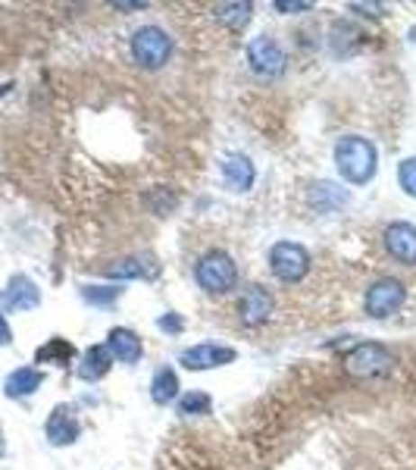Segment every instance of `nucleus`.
Wrapping results in <instances>:
<instances>
[{"mask_svg":"<svg viewBox=\"0 0 416 470\" xmlns=\"http://www.w3.org/2000/svg\"><path fill=\"white\" fill-rule=\"evenodd\" d=\"M335 167L345 182L351 185H366L373 182L375 170H379V154H375V144L369 138L348 135L335 144Z\"/></svg>","mask_w":416,"mask_h":470,"instance_id":"1","label":"nucleus"},{"mask_svg":"<svg viewBox=\"0 0 416 470\" xmlns=\"http://www.w3.org/2000/svg\"><path fill=\"white\" fill-rule=\"evenodd\" d=\"M345 373L354 380H382L394 370V355L382 342H360L345 355Z\"/></svg>","mask_w":416,"mask_h":470,"instance_id":"2","label":"nucleus"},{"mask_svg":"<svg viewBox=\"0 0 416 470\" xmlns=\"http://www.w3.org/2000/svg\"><path fill=\"white\" fill-rule=\"evenodd\" d=\"M194 280L207 295H229L238 286V267H235L232 254H226V251H220V248L207 251V254L197 261Z\"/></svg>","mask_w":416,"mask_h":470,"instance_id":"3","label":"nucleus"},{"mask_svg":"<svg viewBox=\"0 0 416 470\" xmlns=\"http://www.w3.org/2000/svg\"><path fill=\"white\" fill-rule=\"evenodd\" d=\"M173 57V38L169 32H163L160 25H141V29L131 35V60H135L141 69L157 72L169 63Z\"/></svg>","mask_w":416,"mask_h":470,"instance_id":"4","label":"nucleus"},{"mask_svg":"<svg viewBox=\"0 0 416 470\" xmlns=\"http://www.w3.org/2000/svg\"><path fill=\"white\" fill-rule=\"evenodd\" d=\"M269 270L279 282L294 286V282L307 280L310 273V251L297 242H276L269 248Z\"/></svg>","mask_w":416,"mask_h":470,"instance_id":"5","label":"nucleus"},{"mask_svg":"<svg viewBox=\"0 0 416 470\" xmlns=\"http://www.w3.org/2000/svg\"><path fill=\"white\" fill-rule=\"evenodd\" d=\"M407 301V289L401 280H394V276H382V280H375L373 286L366 289V295H363V308H366V314L373 317V320H385V317L398 314L401 308H404Z\"/></svg>","mask_w":416,"mask_h":470,"instance_id":"6","label":"nucleus"},{"mask_svg":"<svg viewBox=\"0 0 416 470\" xmlns=\"http://www.w3.org/2000/svg\"><path fill=\"white\" fill-rule=\"evenodd\" d=\"M248 63L250 69H254V76L279 78L288 66V57H285V48H282L273 35H257L254 41L248 44Z\"/></svg>","mask_w":416,"mask_h":470,"instance_id":"7","label":"nucleus"},{"mask_svg":"<svg viewBox=\"0 0 416 470\" xmlns=\"http://www.w3.org/2000/svg\"><path fill=\"white\" fill-rule=\"evenodd\" d=\"M273 310H276V298L263 286H248L241 292V298H238V320L248 329L263 327V323L273 317Z\"/></svg>","mask_w":416,"mask_h":470,"instance_id":"8","label":"nucleus"},{"mask_svg":"<svg viewBox=\"0 0 416 470\" xmlns=\"http://www.w3.org/2000/svg\"><path fill=\"white\" fill-rule=\"evenodd\" d=\"M185 370H213V367H226V364L235 361V348H226V346H216V342H201V346H191L178 355Z\"/></svg>","mask_w":416,"mask_h":470,"instance_id":"9","label":"nucleus"},{"mask_svg":"<svg viewBox=\"0 0 416 470\" xmlns=\"http://www.w3.org/2000/svg\"><path fill=\"white\" fill-rule=\"evenodd\" d=\"M382 242H385V251L404 267H416V226L411 223H392L382 233Z\"/></svg>","mask_w":416,"mask_h":470,"instance_id":"10","label":"nucleus"},{"mask_svg":"<svg viewBox=\"0 0 416 470\" xmlns=\"http://www.w3.org/2000/svg\"><path fill=\"white\" fill-rule=\"evenodd\" d=\"M38 304H41V289L23 273L13 276V280L6 282L4 292H0V308L13 310V314H19V310H32V308H38Z\"/></svg>","mask_w":416,"mask_h":470,"instance_id":"11","label":"nucleus"},{"mask_svg":"<svg viewBox=\"0 0 416 470\" xmlns=\"http://www.w3.org/2000/svg\"><path fill=\"white\" fill-rule=\"evenodd\" d=\"M44 433H48L50 446H72L78 439V433H82V427H78V417L69 405H57L50 411L48 423H44Z\"/></svg>","mask_w":416,"mask_h":470,"instance_id":"12","label":"nucleus"},{"mask_svg":"<svg viewBox=\"0 0 416 470\" xmlns=\"http://www.w3.org/2000/svg\"><path fill=\"white\" fill-rule=\"evenodd\" d=\"M220 170H222V182H226L229 191H250V185H254V179H257L254 163H250V157H244V154H226Z\"/></svg>","mask_w":416,"mask_h":470,"instance_id":"13","label":"nucleus"},{"mask_svg":"<svg viewBox=\"0 0 416 470\" xmlns=\"http://www.w3.org/2000/svg\"><path fill=\"white\" fill-rule=\"evenodd\" d=\"M104 346L110 348L113 361H119V364H135V361H141V355H144L141 339H138V333H131L129 327L110 329V333H107V342H104Z\"/></svg>","mask_w":416,"mask_h":470,"instance_id":"14","label":"nucleus"},{"mask_svg":"<svg viewBox=\"0 0 416 470\" xmlns=\"http://www.w3.org/2000/svg\"><path fill=\"white\" fill-rule=\"evenodd\" d=\"M104 273H107L110 280H154V276L160 273V267H157L150 257H122V261L107 263Z\"/></svg>","mask_w":416,"mask_h":470,"instance_id":"15","label":"nucleus"},{"mask_svg":"<svg viewBox=\"0 0 416 470\" xmlns=\"http://www.w3.org/2000/svg\"><path fill=\"white\" fill-rule=\"evenodd\" d=\"M110 367H113V355H110L107 346H91L88 352L82 355V361H78V380L85 382H97L104 380V376L110 373Z\"/></svg>","mask_w":416,"mask_h":470,"instance_id":"16","label":"nucleus"},{"mask_svg":"<svg viewBox=\"0 0 416 470\" xmlns=\"http://www.w3.org/2000/svg\"><path fill=\"white\" fill-rule=\"evenodd\" d=\"M41 382H44V373H41V370H35V367H19V370H13V373L6 376L4 392L10 395V399H25V395L38 392V389H41Z\"/></svg>","mask_w":416,"mask_h":470,"instance_id":"17","label":"nucleus"},{"mask_svg":"<svg viewBox=\"0 0 416 470\" xmlns=\"http://www.w3.org/2000/svg\"><path fill=\"white\" fill-rule=\"evenodd\" d=\"M250 16H254V4H216L213 6V19L216 23H222L226 29H232V32H241V29H248V23H250Z\"/></svg>","mask_w":416,"mask_h":470,"instance_id":"18","label":"nucleus"},{"mask_svg":"<svg viewBox=\"0 0 416 470\" xmlns=\"http://www.w3.org/2000/svg\"><path fill=\"white\" fill-rule=\"evenodd\" d=\"M150 399L154 405H173L178 399V376L173 367H160L150 380Z\"/></svg>","mask_w":416,"mask_h":470,"instance_id":"19","label":"nucleus"},{"mask_svg":"<svg viewBox=\"0 0 416 470\" xmlns=\"http://www.w3.org/2000/svg\"><path fill=\"white\" fill-rule=\"evenodd\" d=\"M72 355H76V348H72L66 339H50L48 346H41L35 352V361L38 364H57V367H66V364L72 361Z\"/></svg>","mask_w":416,"mask_h":470,"instance_id":"20","label":"nucleus"},{"mask_svg":"<svg viewBox=\"0 0 416 470\" xmlns=\"http://www.w3.org/2000/svg\"><path fill=\"white\" fill-rule=\"evenodd\" d=\"M119 295H122V289H116V286H85L82 289V298L88 304H95V308H110V304L119 301Z\"/></svg>","mask_w":416,"mask_h":470,"instance_id":"21","label":"nucleus"},{"mask_svg":"<svg viewBox=\"0 0 416 470\" xmlns=\"http://www.w3.org/2000/svg\"><path fill=\"white\" fill-rule=\"evenodd\" d=\"M178 414H185V417H191V414H210V395L207 392H197V389L185 392L182 399H178Z\"/></svg>","mask_w":416,"mask_h":470,"instance_id":"22","label":"nucleus"},{"mask_svg":"<svg viewBox=\"0 0 416 470\" xmlns=\"http://www.w3.org/2000/svg\"><path fill=\"white\" fill-rule=\"evenodd\" d=\"M398 185L404 189V195L416 198V157H407L398 167Z\"/></svg>","mask_w":416,"mask_h":470,"instance_id":"23","label":"nucleus"},{"mask_svg":"<svg viewBox=\"0 0 416 470\" xmlns=\"http://www.w3.org/2000/svg\"><path fill=\"white\" fill-rule=\"evenodd\" d=\"M157 327L167 329V333H182V317H178V314H167V317H160V320H157Z\"/></svg>","mask_w":416,"mask_h":470,"instance_id":"24","label":"nucleus"},{"mask_svg":"<svg viewBox=\"0 0 416 470\" xmlns=\"http://www.w3.org/2000/svg\"><path fill=\"white\" fill-rule=\"evenodd\" d=\"M276 10H282V13H307V10H313V4H310V0H303V4H285V0H279V4H276Z\"/></svg>","mask_w":416,"mask_h":470,"instance_id":"25","label":"nucleus"},{"mask_svg":"<svg viewBox=\"0 0 416 470\" xmlns=\"http://www.w3.org/2000/svg\"><path fill=\"white\" fill-rule=\"evenodd\" d=\"M13 333H10V323L4 320V314H0V346H10Z\"/></svg>","mask_w":416,"mask_h":470,"instance_id":"26","label":"nucleus"},{"mask_svg":"<svg viewBox=\"0 0 416 470\" xmlns=\"http://www.w3.org/2000/svg\"><path fill=\"white\" fill-rule=\"evenodd\" d=\"M116 10H144L148 4H113Z\"/></svg>","mask_w":416,"mask_h":470,"instance_id":"27","label":"nucleus"},{"mask_svg":"<svg viewBox=\"0 0 416 470\" xmlns=\"http://www.w3.org/2000/svg\"><path fill=\"white\" fill-rule=\"evenodd\" d=\"M4 448H6L4 446V429H0V455H4Z\"/></svg>","mask_w":416,"mask_h":470,"instance_id":"28","label":"nucleus"},{"mask_svg":"<svg viewBox=\"0 0 416 470\" xmlns=\"http://www.w3.org/2000/svg\"><path fill=\"white\" fill-rule=\"evenodd\" d=\"M6 91H10V85H0V97H4V95H6Z\"/></svg>","mask_w":416,"mask_h":470,"instance_id":"29","label":"nucleus"}]
</instances>
